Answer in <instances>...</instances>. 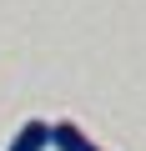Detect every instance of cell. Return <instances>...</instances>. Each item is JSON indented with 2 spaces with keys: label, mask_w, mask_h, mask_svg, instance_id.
<instances>
[{
  "label": "cell",
  "mask_w": 146,
  "mask_h": 151,
  "mask_svg": "<svg viewBox=\"0 0 146 151\" xmlns=\"http://www.w3.org/2000/svg\"><path fill=\"white\" fill-rule=\"evenodd\" d=\"M50 146H55V151H106V146H96L76 121H55V126H50Z\"/></svg>",
  "instance_id": "1"
},
{
  "label": "cell",
  "mask_w": 146,
  "mask_h": 151,
  "mask_svg": "<svg viewBox=\"0 0 146 151\" xmlns=\"http://www.w3.org/2000/svg\"><path fill=\"white\" fill-rule=\"evenodd\" d=\"M45 146H50V121L35 116V121H25V126L15 131V141H10L5 151H45Z\"/></svg>",
  "instance_id": "2"
}]
</instances>
